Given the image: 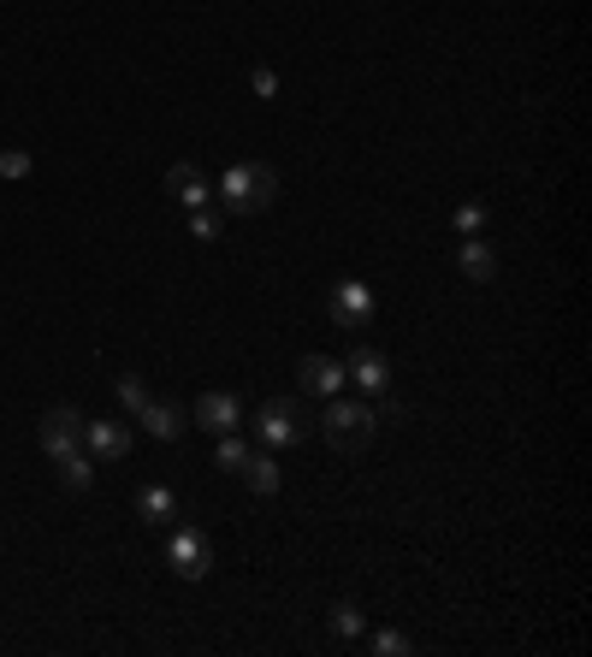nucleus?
Wrapping results in <instances>:
<instances>
[{"mask_svg":"<svg viewBox=\"0 0 592 657\" xmlns=\"http://www.w3.org/2000/svg\"><path fill=\"white\" fill-rule=\"evenodd\" d=\"M273 196H278V172L273 166H261V161L225 166V178H220L225 214H261V207H273Z\"/></svg>","mask_w":592,"mask_h":657,"instance_id":"1","label":"nucleus"},{"mask_svg":"<svg viewBox=\"0 0 592 657\" xmlns=\"http://www.w3.org/2000/svg\"><path fill=\"white\" fill-rule=\"evenodd\" d=\"M374 427H379V414L368 409V397H326V414H320V432L338 444V451H368L374 444Z\"/></svg>","mask_w":592,"mask_h":657,"instance_id":"2","label":"nucleus"},{"mask_svg":"<svg viewBox=\"0 0 592 657\" xmlns=\"http://www.w3.org/2000/svg\"><path fill=\"white\" fill-rule=\"evenodd\" d=\"M255 432H261V444H267V451H285V444H303L308 439V421H303V409H296L290 397H273V403H261Z\"/></svg>","mask_w":592,"mask_h":657,"instance_id":"3","label":"nucleus"},{"mask_svg":"<svg viewBox=\"0 0 592 657\" xmlns=\"http://www.w3.org/2000/svg\"><path fill=\"white\" fill-rule=\"evenodd\" d=\"M166 563L178 568L184 581H207V568H214V545H207V533H196V527H172Z\"/></svg>","mask_w":592,"mask_h":657,"instance_id":"4","label":"nucleus"},{"mask_svg":"<svg viewBox=\"0 0 592 657\" xmlns=\"http://www.w3.org/2000/svg\"><path fill=\"white\" fill-rule=\"evenodd\" d=\"M326 315H333L338 332H361L374 315V290L368 285H356V279H338L333 285V302H326Z\"/></svg>","mask_w":592,"mask_h":657,"instance_id":"5","label":"nucleus"},{"mask_svg":"<svg viewBox=\"0 0 592 657\" xmlns=\"http://www.w3.org/2000/svg\"><path fill=\"white\" fill-rule=\"evenodd\" d=\"M296 379H303L308 397H338L344 386H350L344 361H333V356H303V361H296Z\"/></svg>","mask_w":592,"mask_h":657,"instance_id":"6","label":"nucleus"},{"mask_svg":"<svg viewBox=\"0 0 592 657\" xmlns=\"http://www.w3.org/2000/svg\"><path fill=\"white\" fill-rule=\"evenodd\" d=\"M83 444V414L78 409H48L42 414V451L48 456H65Z\"/></svg>","mask_w":592,"mask_h":657,"instance_id":"7","label":"nucleus"},{"mask_svg":"<svg viewBox=\"0 0 592 657\" xmlns=\"http://www.w3.org/2000/svg\"><path fill=\"white\" fill-rule=\"evenodd\" d=\"M344 373H350V386H361L368 397H386V386H391V361L379 356V350H368V343L344 361Z\"/></svg>","mask_w":592,"mask_h":657,"instance_id":"8","label":"nucleus"},{"mask_svg":"<svg viewBox=\"0 0 592 657\" xmlns=\"http://www.w3.org/2000/svg\"><path fill=\"white\" fill-rule=\"evenodd\" d=\"M83 444H90L95 462H119L131 451V427L125 421H83Z\"/></svg>","mask_w":592,"mask_h":657,"instance_id":"9","label":"nucleus"},{"mask_svg":"<svg viewBox=\"0 0 592 657\" xmlns=\"http://www.w3.org/2000/svg\"><path fill=\"white\" fill-rule=\"evenodd\" d=\"M237 421H243V409H237L232 391H202L196 397V427H207L214 439L220 432H237Z\"/></svg>","mask_w":592,"mask_h":657,"instance_id":"10","label":"nucleus"},{"mask_svg":"<svg viewBox=\"0 0 592 657\" xmlns=\"http://www.w3.org/2000/svg\"><path fill=\"white\" fill-rule=\"evenodd\" d=\"M457 267H462L474 285H492V279H498V249L486 244V237H462V244H457Z\"/></svg>","mask_w":592,"mask_h":657,"instance_id":"11","label":"nucleus"},{"mask_svg":"<svg viewBox=\"0 0 592 657\" xmlns=\"http://www.w3.org/2000/svg\"><path fill=\"white\" fill-rule=\"evenodd\" d=\"M166 189H172L184 207H207V196H214V184H207L202 166H190V161H178V166L166 172Z\"/></svg>","mask_w":592,"mask_h":657,"instance_id":"12","label":"nucleus"},{"mask_svg":"<svg viewBox=\"0 0 592 657\" xmlns=\"http://www.w3.org/2000/svg\"><path fill=\"white\" fill-rule=\"evenodd\" d=\"M136 515H143L149 527H172L178 522V497H172L166 486H143L136 492Z\"/></svg>","mask_w":592,"mask_h":657,"instance_id":"13","label":"nucleus"},{"mask_svg":"<svg viewBox=\"0 0 592 657\" xmlns=\"http://www.w3.org/2000/svg\"><path fill=\"white\" fill-rule=\"evenodd\" d=\"M54 462H60V486L65 492H90L95 486V462L83 456V444H78V451H65V456H54Z\"/></svg>","mask_w":592,"mask_h":657,"instance_id":"14","label":"nucleus"},{"mask_svg":"<svg viewBox=\"0 0 592 657\" xmlns=\"http://www.w3.org/2000/svg\"><path fill=\"white\" fill-rule=\"evenodd\" d=\"M136 421H143V432H149V439H161V444L178 439V409H172V403H143V409H136Z\"/></svg>","mask_w":592,"mask_h":657,"instance_id":"15","label":"nucleus"},{"mask_svg":"<svg viewBox=\"0 0 592 657\" xmlns=\"http://www.w3.org/2000/svg\"><path fill=\"white\" fill-rule=\"evenodd\" d=\"M243 480H249V492L273 497V492H278V462H273V451H267V456H249V462H243Z\"/></svg>","mask_w":592,"mask_h":657,"instance_id":"16","label":"nucleus"},{"mask_svg":"<svg viewBox=\"0 0 592 657\" xmlns=\"http://www.w3.org/2000/svg\"><path fill=\"white\" fill-rule=\"evenodd\" d=\"M214 462L225 474H243V462H249V444L237 439V432H220V444H214Z\"/></svg>","mask_w":592,"mask_h":657,"instance_id":"17","label":"nucleus"},{"mask_svg":"<svg viewBox=\"0 0 592 657\" xmlns=\"http://www.w3.org/2000/svg\"><path fill=\"white\" fill-rule=\"evenodd\" d=\"M333 634L338 639H361L368 634V616H361L356 604H333Z\"/></svg>","mask_w":592,"mask_h":657,"instance_id":"18","label":"nucleus"},{"mask_svg":"<svg viewBox=\"0 0 592 657\" xmlns=\"http://www.w3.org/2000/svg\"><path fill=\"white\" fill-rule=\"evenodd\" d=\"M190 237H202V244H214V237H220V214H214V207H190Z\"/></svg>","mask_w":592,"mask_h":657,"instance_id":"19","label":"nucleus"},{"mask_svg":"<svg viewBox=\"0 0 592 657\" xmlns=\"http://www.w3.org/2000/svg\"><path fill=\"white\" fill-rule=\"evenodd\" d=\"M113 391H119V403H125L131 414H136V409H143V403H149V386H143V379H136V373H125V379H119V386H113Z\"/></svg>","mask_w":592,"mask_h":657,"instance_id":"20","label":"nucleus"},{"mask_svg":"<svg viewBox=\"0 0 592 657\" xmlns=\"http://www.w3.org/2000/svg\"><path fill=\"white\" fill-rule=\"evenodd\" d=\"M374 651H379V657H409V651H415V639L386 628V634H374Z\"/></svg>","mask_w":592,"mask_h":657,"instance_id":"21","label":"nucleus"},{"mask_svg":"<svg viewBox=\"0 0 592 657\" xmlns=\"http://www.w3.org/2000/svg\"><path fill=\"white\" fill-rule=\"evenodd\" d=\"M480 226H486V207H480V202H462V207H457V232H462V237H480Z\"/></svg>","mask_w":592,"mask_h":657,"instance_id":"22","label":"nucleus"},{"mask_svg":"<svg viewBox=\"0 0 592 657\" xmlns=\"http://www.w3.org/2000/svg\"><path fill=\"white\" fill-rule=\"evenodd\" d=\"M30 172V154L24 148H0V178H24Z\"/></svg>","mask_w":592,"mask_h":657,"instance_id":"23","label":"nucleus"},{"mask_svg":"<svg viewBox=\"0 0 592 657\" xmlns=\"http://www.w3.org/2000/svg\"><path fill=\"white\" fill-rule=\"evenodd\" d=\"M249 83H255V95H261V101H273V95H278V72H273V65H255V78H249Z\"/></svg>","mask_w":592,"mask_h":657,"instance_id":"24","label":"nucleus"}]
</instances>
